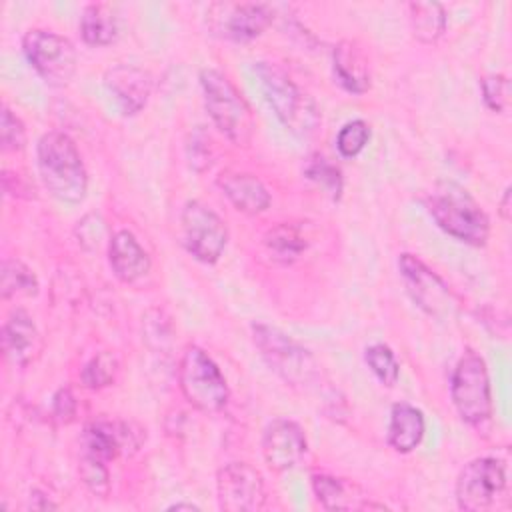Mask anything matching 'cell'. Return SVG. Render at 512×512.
Listing matches in <instances>:
<instances>
[{
    "mask_svg": "<svg viewBox=\"0 0 512 512\" xmlns=\"http://www.w3.org/2000/svg\"><path fill=\"white\" fill-rule=\"evenodd\" d=\"M38 172L46 190L66 204H78L86 196L88 176L74 140L64 132H46L36 144Z\"/></svg>",
    "mask_w": 512,
    "mask_h": 512,
    "instance_id": "1",
    "label": "cell"
},
{
    "mask_svg": "<svg viewBox=\"0 0 512 512\" xmlns=\"http://www.w3.org/2000/svg\"><path fill=\"white\" fill-rule=\"evenodd\" d=\"M434 222L450 236L470 246H484L490 236V220L466 188L452 180H440L426 198Z\"/></svg>",
    "mask_w": 512,
    "mask_h": 512,
    "instance_id": "2",
    "label": "cell"
},
{
    "mask_svg": "<svg viewBox=\"0 0 512 512\" xmlns=\"http://www.w3.org/2000/svg\"><path fill=\"white\" fill-rule=\"evenodd\" d=\"M254 72L266 102L292 134L308 136L318 128L320 110L316 102L280 66L258 62Z\"/></svg>",
    "mask_w": 512,
    "mask_h": 512,
    "instance_id": "3",
    "label": "cell"
},
{
    "mask_svg": "<svg viewBox=\"0 0 512 512\" xmlns=\"http://www.w3.org/2000/svg\"><path fill=\"white\" fill-rule=\"evenodd\" d=\"M204 104L218 130L234 144L246 146L254 132V118L240 90L216 68L200 72Z\"/></svg>",
    "mask_w": 512,
    "mask_h": 512,
    "instance_id": "4",
    "label": "cell"
},
{
    "mask_svg": "<svg viewBox=\"0 0 512 512\" xmlns=\"http://www.w3.org/2000/svg\"><path fill=\"white\" fill-rule=\"evenodd\" d=\"M252 340L266 364L290 386H308L318 378L320 366L314 356L282 330L256 322Z\"/></svg>",
    "mask_w": 512,
    "mask_h": 512,
    "instance_id": "5",
    "label": "cell"
},
{
    "mask_svg": "<svg viewBox=\"0 0 512 512\" xmlns=\"http://www.w3.org/2000/svg\"><path fill=\"white\" fill-rule=\"evenodd\" d=\"M178 386L200 412H218L228 402V384L216 362L198 346H188L178 364Z\"/></svg>",
    "mask_w": 512,
    "mask_h": 512,
    "instance_id": "6",
    "label": "cell"
},
{
    "mask_svg": "<svg viewBox=\"0 0 512 512\" xmlns=\"http://www.w3.org/2000/svg\"><path fill=\"white\" fill-rule=\"evenodd\" d=\"M450 396L456 412L468 424H482L492 414L490 378L484 360L476 352H466L450 380Z\"/></svg>",
    "mask_w": 512,
    "mask_h": 512,
    "instance_id": "7",
    "label": "cell"
},
{
    "mask_svg": "<svg viewBox=\"0 0 512 512\" xmlns=\"http://www.w3.org/2000/svg\"><path fill=\"white\" fill-rule=\"evenodd\" d=\"M22 50L30 66L52 86H66L76 72L74 44L54 30L32 28L22 38Z\"/></svg>",
    "mask_w": 512,
    "mask_h": 512,
    "instance_id": "8",
    "label": "cell"
},
{
    "mask_svg": "<svg viewBox=\"0 0 512 512\" xmlns=\"http://www.w3.org/2000/svg\"><path fill=\"white\" fill-rule=\"evenodd\" d=\"M182 244L204 264H214L228 242V228L224 220L204 202L190 200L180 214Z\"/></svg>",
    "mask_w": 512,
    "mask_h": 512,
    "instance_id": "9",
    "label": "cell"
},
{
    "mask_svg": "<svg viewBox=\"0 0 512 512\" xmlns=\"http://www.w3.org/2000/svg\"><path fill=\"white\" fill-rule=\"evenodd\" d=\"M506 492V468L498 458H476L468 462L456 480V502L466 512L492 508Z\"/></svg>",
    "mask_w": 512,
    "mask_h": 512,
    "instance_id": "10",
    "label": "cell"
},
{
    "mask_svg": "<svg viewBox=\"0 0 512 512\" xmlns=\"http://www.w3.org/2000/svg\"><path fill=\"white\" fill-rule=\"evenodd\" d=\"M398 268L412 300L426 314L438 320H446L454 316L458 302L452 296L446 282L434 270H430L420 258L412 254H402L398 258Z\"/></svg>",
    "mask_w": 512,
    "mask_h": 512,
    "instance_id": "11",
    "label": "cell"
},
{
    "mask_svg": "<svg viewBox=\"0 0 512 512\" xmlns=\"http://www.w3.org/2000/svg\"><path fill=\"white\" fill-rule=\"evenodd\" d=\"M218 506L226 512H256L264 508V480L256 468L246 462H230L216 476Z\"/></svg>",
    "mask_w": 512,
    "mask_h": 512,
    "instance_id": "12",
    "label": "cell"
},
{
    "mask_svg": "<svg viewBox=\"0 0 512 512\" xmlns=\"http://www.w3.org/2000/svg\"><path fill=\"white\" fill-rule=\"evenodd\" d=\"M262 454L266 464L276 472L294 468L306 454L304 430L286 418L272 420L262 436Z\"/></svg>",
    "mask_w": 512,
    "mask_h": 512,
    "instance_id": "13",
    "label": "cell"
},
{
    "mask_svg": "<svg viewBox=\"0 0 512 512\" xmlns=\"http://www.w3.org/2000/svg\"><path fill=\"white\" fill-rule=\"evenodd\" d=\"M104 84L124 114L140 112L152 94V76L130 64L110 68L104 74Z\"/></svg>",
    "mask_w": 512,
    "mask_h": 512,
    "instance_id": "14",
    "label": "cell"
},
{
    "mask_svg": "<svg viewBox=\"0 0 512 512\" xmlns=\"http://www.w3.org/2000/svg\"><path fill=\"white\" fill-rule=\"evenodd\" d=\"M138 440H134V432L126 422H106L98 420L84 428L82 432V454L92 456L102 462L114 460L120 452H128V448H138Z\"/></svg>",
    "mask_w": 512,
    "mask_h": 512,
    "instance_id": "15",
    "label": "cell"
},
{
    "mask_svg": "<svg viewBox=\"0 0 512 512\" xmlns=\"http://www.w3.org/2000/svg\"><path fill=\"white\" fill-rule=\"evenodd\" d=\"M2 348L6 358L16 366H26L38 356L42 340L28 312L18 308L6 318L2 326Z\"/></svg>",
    "mask_w": 512,
    "mask_h": 512,
    "instance_id": "16",
    "label": "cell"
},
{
    "mask_svg": "<svg viewBox=\"0 0 512 512\" xmlns=\"http://www.w3.org/2000/svg\"><path fill=\"white\" fill-rule=\"evenodd\" d=\"M272 22V8L268 4L242 2L224 6L220 18V32L236 42H248L260 36Z\"/></svg>",
    "mask_w": 512,
    "mask_h": 512,
    "instance_id": "17",
    "label": "cell"
},
{
    "mask_svg": "<svg viewBox=\"0 0 512 512\" xmlns=\"http://www.w3.org/2000/svg\"><path fill=\"white\" fill-rule=\"evenodd\" d=\"M216 182L240 212L260 214L270 206V192L254 174L224 170Z\"/></svg>",
    "mask_w": 512,
    "mask_h": 512,
    "instance_id": "18",
    "label": "cell"
},
{
    "mask_svg": "<svg viewBox=\"0 0 512 512\" xmlns=\"http://www.w3.org/2000/svg\"><path fill=\"white\" fill-rule=\"evenodd\" d=\"M108 260L122 282H138L150 272V256L130 230H118L108 246Z\"/></svg>",
    "mask_w": 512,
    "mask_h": 512,
    "instance_id": "19",
    "label": "cell"
},
{
    "mask_svg": "<svg viewBox=\"0 0 512 512\" xmlns=\"http://www.w3.org/2000/svg\"><path fill=\"white\" fill-rule=\"evenodd\" d=\"M334 76L354 94H362L370 88V68L362 48L352 40H342L334 48Z\"/></svg>",
    "mask_w": 512,
    "mask_h": 512,
    "instance_id": "20",
    "label": "cell"
},
{
    "mask_svg": "<svg viewBox=\"0 0 512 512\" xmlns=\"http://www.w3.org/2000/svg\"><path fill=\"white\" fill-rule=\"evenodd\" d=\"M312 490L318 502L326 510H366V508H384L380 504L366 502V496L354 484L344 482L342 478L330 474H314Z\"/></svg>",
    "mask_w": 512,
    "mask_h": 512,
    "instance_id": "21",
    "label": "cell"
},
{
    "mask_svg": "<svg viewBox=\"0 0 512 512\" xmlns=\"http://www.w3.org/2000/svg\"><path fill=\"white\" fill-rule=\"evenodd\" d=\"M424 416L422 412L406 402H398L390 410L388 422V444L396 452H412L424 438Z\"/></svg>",
    "mask_w": 512,
    "mask_h": 512,
    "instance_id": "22",
    "label": "cell"
},
{
    "mask_svg": "<svg viewBox=\"0 0 512 512\" xmlns=\"http://www.w3.org/2000/svg\"><path fill=\"white\" fill-rule=\"evenodd\" d=\"M80 32L84 42L106 46L118 36V20L106 4H88L80 16Z\"/></svg>",
    "mask_w": 512,
    "mask_h": 512,
    "instance_id": "23",
    "label": "cell"
},
{
    "mask_svg": "<svg viewBox=\"0 0 512 512\" xmlns=\"http://www.w3.org/2000/svg\"><path fill=\"white\" fill-rule=\"evenodd\" d=\"M408 20L412 34L420 42H436L446 30V12L440 2H410Z\"/></svg>",
    "mask_w": 512,
    "mask_h": 512,
    "instance_id": "24",
    "label": "cell"
},
{
    "mask_svg": "<svg viewBox=\"0 0 512 512\" xmlns=\"http://www.w3.org/2000/svg\"><path fill=\"white\" fill-rule=\"evenodd\" d=\"M36 292H38V278L34 276V272L24 262L6 258L2 262V280H0L2 298L32 296Z\"/></svg>",
    "mask_w": 512,
    "mask_h": 512,
    "instance_id": "25",
    "label": "cell"
},
{
    "mask_svg": "<svg viewBox=\"0 0 512 512\" xmlns=\"http://www.w3.org/2000/svg\"><path fill=\"white\" fill-rule=\"evenodd\" d=\"M264 244L282 262H292L306 250L304 236L290 224H278L270 228L264 236Z\"/></svg>",
    "mask_w": 512,
    "mask_h": 512,
    "instance_id": "26",
    "label": "cell"
},
{
    "mask_svg": "<svg viewBox=\"0 0 512 512\" xmlns=\"http://www.w3.org/2000/svg\"><path fill=\"white\" fill-rule=\"evenodd\" d=\"M118 370H120V364L114 352H108V350L98 352L82 368V384L92 390L110 386L116 380Z\"/></svg>",
    "mask_w": 512,
    "mask_h": 512,
    "instance_id": "27",
    "label": "cell"
},
{
    "mask_svg": "<svg viewBox=\"0 0 512 512\" xmlns=\"http://www.w3.org/2000/svg\"><path fill=\"white\" fill-rule=\"evenodd\" d=\"M304 174L306 178H310L312 182L320 184L332 200H338L342 194V172L338 166H334L332 162H328L324 156H310L306 166H304Z\"/></svg>",
    "mask_w": 512,
    "mask_h": 512,
    "instance_id": "28",
    "label": "cell"
},
{
    "mask_svg": "<svg viewBox=\"0 0 512 512\" xmlns=\"http://www.w3.org/2000/svg\"><path fill=\"white\" fill-rule=\"evenodd\" d=\"M364 360L374 372V376L384 386H394L400 376V364L394 356V352L386 344H372L364 350Z\"/></svg>",
    "mask_w": 512,
    "mask_h": 512,
    "instance_id": "29",
    "label": "cell"
},
{
    "mask_svg": "<svg viewBox=\"0 0 512 512\" xmlns=\"http://www.w3.org/2000/svg\"><path fill=\"white\" fill-rule=\"evenodd\" d=\"M370 138V126L364 120H350L346 122L338 136H336V148L342 156L352 158L368 144Z\"/></svg>",
    "mask_w": 512,
    "mask_h": 512,
    "instance_id": "30",
    "label": "cell"
},
{
    "mask_svg": "<svg viewBox=\"0 0 512 512\" xmlns=\"http://www.w3.org/2000/svg\"><path fill=\"white\" fill-rule=\"evenodd\" d=\"M482 98L494 112H504L510 102V82L504 74H488L480 82Z\"/></svg>",
    "mask_w": 512,
    "mask_h": 512,
    "instance_id": "31",
    "label": "cell"
},
{
    "mask_svg": "<svg viewBox=\"0 0 512 512\" xmlns=\"http://www.w3.org/2000/svg\"><path fill=\"white\" fill-rule=\"evenodd\" d=\"M0 140H2V148L8 152L22 150L26 144V128L22 120L16 114H12L8 106H2V114H0Z\"/></svg>",
    "mask_w": 512,
    "mask_h": 512,
    "instance_id": "32",
    "label": "cell"
},
{
    "mask_svg": "<svg viewBox=\"0 0 512 512\" xmlns=\"http://www.w3.org/2000/svg\"><path fill=\"white\" fill-rule=\"evenodd\" d=\"M80 478H82V482H84L94 494H98V496H106V494H108L110 482H108V468H106V462L82 454V460H80Z\"/></svg>",
    "mask_w": 512,
    "mask_h": 512,
    "instance_id": "33",
    "label": "cell"
},
{
    "mask_svg": "<svg viewBox=\"0 0 512 512\" xmlns=\"http://www.w3.org/2000/svg\"><path fill=\"white\" fill-rule=\"evenodd\" d=\"M76 408H78V404H76V398H74L70 388L64 386V388H60L54 394V398H52V414H54V418L58 422H62V424L72 422L74 416H76Z\"/></svg>",
    "mask_w": 512,
    "mask_h": 512,
    "instance_id": "34",
    "label": "cell"
},
{
    "mask_svg": "<svg viewBox=\"0 0 512 512\" xmlns=\"http://www.w3.org/2000/svg\"><path fill=\"white\" fill-rule=\"evenodd\" d=\"M500 214L506 222L510 220V188L504 190V196H502V202H500Z\"/></svg>",
    "mask_w": 512,
    "mask_h": 512,
    "instance_id": "35",
    "label": "cell"
},
{
    "mask_svg": "<svg viewBox=\"0 0 512 512\" xmlns=\"http://www.w3.org/2000/svg\"><path fill=\"white\" fill-rule=\"evenodd\" d=\"M170 510H198L196 504H186V502H176L170 506Z\"/></svg>",
    "mask_w": 512,
    "mask_h": 512,
    "instance_id": "36",
    "label": "cell"
}]
</instances>
